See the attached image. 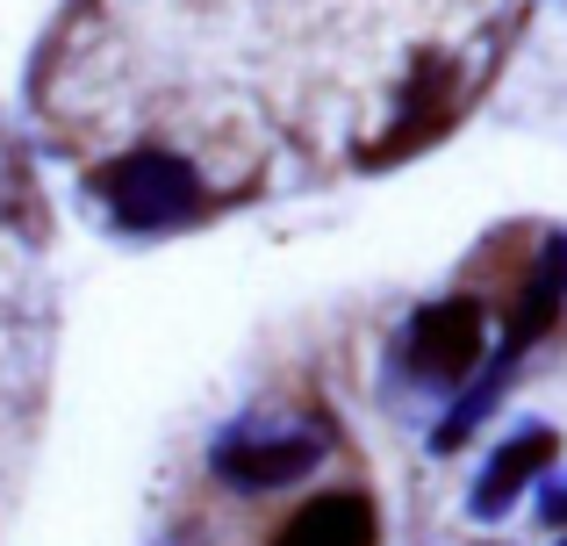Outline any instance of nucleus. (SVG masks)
<instances>
[{
  "label": "nucleus",
  "mask_w": 567,
  "mask_h": 546,
  "mask_svg": "<svg viewBox=\"0 0 567 546\" xmlns=\"http://www.w3.org/2000/svg\"><path fill=\"white\" fill-rule=\"evenodd\" d=\"M374 539H381V525L360 490H323L280 525L274 546H374Z\"/></svg>",
  "instance_id": "obj_4"
},
{
  "label": "nucleus",
  "mask_w": 567,
  "mask_h": 546,
  "mask_svg": "<svg viewBox=\"0 0 567 546\" xmlns=\"http://www.w3.org/2000/svg\"><path fill=\"white\" fill-rule=\"evenodd\" d=\"M560 546H567V539H560Z\"/></svg>",
  "instance_id": "obj_8"
},
{
  "label": "nucleus",
  "mask_w": 567,
  "mask_h": 546,
  "mask_svg": "<svg viewBox=\"0 0 567 546\" xmlns=\"http://www.w3.org/2000/svg\"><path fill=\"white\" fill-rule=\"evenodd\" d=\"M317 461H323V424H259V418H237V424H223L216 446H208L216 482H223V490H237V496L288 490V482H302Z\"/></svg>",
  "instance_id": "obj_2"
},
{
  "label": "nucleus",
  "mask_w": 567,
  "mask_h": 546,
  "mask_svg": "<svg viewBox=\"0 0 567 546\" xmlns=\"http://www.w3.org/2000/svg\"><path fill=\"white\" fill-rule=\"evenodd\" d=\"M560 302H567V230H560V238H546L539 274L525 280V302H517V317H511V338H503V352H517V360H525V346L560 317Z\"/></svg>",
  "instance_id": "obj_6"
},
{
  "label": "nucleus",
  "mask_w": 567,
  "mask_h": 546,
  "mask_svg": "<svg viewBox=\"0 0 567 546\" xmlns=\"http://www.w3.org/2000/svg\"><path fill=\"white\" fill-rule=\"evenodd\" d=\"M554 446H560V439L546 432V424H532V432H517L511 446H503L496 461H488V475L474 482V518H503V511L517 504V490H525V482L539 475L546 461H554Z\"/></svg>",
  "instance_id": "obj_5"
},
{
  "label": "nucleus",
  "mask_w": 567,
  "mask_h": 546,
  "mask_svg": "<svg viewBox=\"0 0 567 546\" xmlns=\"http://www.w3.org/2000/svg\"><path fill=\"white\" fill-rule=\"evenodd\" d=\"M474 360H482V302H474V295H439V302H424L410 317V331H402V367H410L416 381H431V389L467 381Z\"/></svg>",
  "instance_id": "obj_3"
},
{
  "label": "nucleus",
  "mask_w": 567,
  "mask_h": 546,
  "mask_svg": "<svg viewBox=\"0 0 567 546\" xmlns=\"http://www.w3.org/2000/svg\"><path fill=\"white\" fill-rule=\"evenodd\" d=\"M539 518L546 525H567V482H554V490L539 496Z\"/></svg>",
  "instance_id": "obj_7"
},
{
  "label": "nucleus",
  "mask_w": 567,
  "mask_h": 546,
  "mask_svg": "<svg viewBox=\"0 0 567 546\" xmlns=\"http://www.w3.org/2000/svg\"><path fill=\"white\" fill-rule=\"evenodd\" d=\"M94 195L109 202L115 230L152 238V230H181L187 216H202L208 187H202V173H194V158L144 144V152H123L115 166L94 173Z\"/></svg>",
  "instance_id": "obj_1"
}]
</instances>
